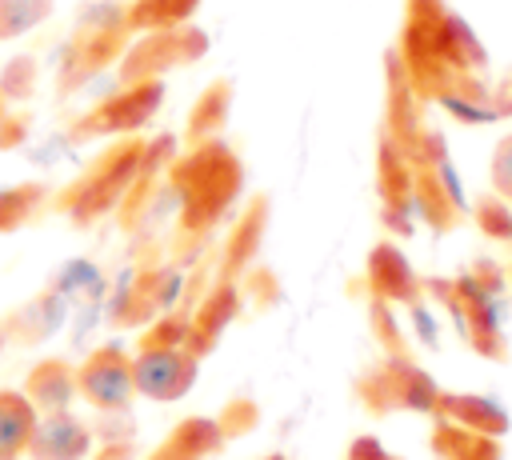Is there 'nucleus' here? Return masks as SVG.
Wrapping results in <instances>:
<instances>
[{"mask_svg": "<svg viewBox=\"0 0 512 460\" xmlns=\"http://www.w3.org/2000/svg\"><path fill=\"white\" fill-rule=\"evenodd\" d=\"M76 396H84L100 412L128 408L136 396V376L132 360L120 348H96L80 368H76Z\"/></svg>", "mask_w": 512, "mask_h": 460, "instance_id": "obj_1", "label": "nucleus"}, {"mask_svg": "<svg viewBox=\"0 0 512 460\" xmlns=\"http://www.w3.org/2000/svg\"><path fill=\"white\" fill-rule=\"evenodd\" d=\"M132 376H136V392L148 400H176L192 388L196 376V356L184 348H160L152 344L148 352H140L132 360Z\"/></svg>", "mask_w": 512, "mask_h": 460, "instance_id": "obj_2", "label": "nucleus"}, {"mask_svg": "<svg viewBox=\"0 0 512 460\" xmlns=\"http://www.w3.org/2000/svg\"><path fill=\"white\" fill-rule=\"evenodd\" d=\"M88 452V428L68 412H40L32 440H28V456L32 460H80Z\"/></svg>", "mask_w": 512, "mask_h": 460, "instance_id": "obj_3", "label": "nucleus"}, {"mask_svg": "<svg viewBox=\"0 0 512 460\" xmlns=\"http://www.w3.org/2000/svg\"><path fill=\"white\" fill-rule=\"evenodd\" d=\"M24 396L32 400L36 412H60V408H68V400L76 396V368H68L64 360L36 364Z\"/></svg>", "mask_w": 512, "mask_h": 460, "instance_id": "obj_4", "label": "nucleus"}, {"mask_svg": "<svg viewBox=\"0 0 512 460\" xmlns=\"http://www.w3.org/2000/svg\"><path fill=\"white\" fill-rule=\"evenodd\" d=\"M36 420H40V412L32 408V400H28L24 392L4 388V392H0V452H4V456L28 452V440H32Z\"/></svg>", "mask_w": 512, "mask_h": 460, "instance_id": "obj_5", "label": "nucleus"}, {"mask_svg": "<svg viewBox=\"0 0 512 460\" xmlns=\"http://www.w3.org/2000/svg\"><path fill=\"white\" fill-rule=\"evenodd\" d=\"M52 12V0H0V40L24 36Z\"/></svg>", "mask_w": 512, "mask_h": 460, "instance_id": "obj_6", "label": "nucleus"}, {"mask_svg": "<svg viewBox=\"0 0 512 460\" xmlns=\"http://www.w3.org/2000/svg\"><path fill=\"white\" fill-rule=\"evenodd\" d=\"M488 176H492V188L496 196H504L512 204V132L504 140H496L492 148V164H488Z\"/></svg>", "mask_w": 512, "mask_h": 460, "instance_id": "obj_7", "label": "nucleus"}, {"mask_svg": "<svg viewBox=\"0 0 512 460\" xmlns=\"http://www.w3.org/2000/svg\"><path fill=\"white\" fill-rule=\"evenodd\" d=\"M0 116H4V92H0Z\"/></svg>", "mask_w": 512, "mask_h": 460, "instance_id": "obj_8", "label": "nucleus"}, {"mask_svg": "<svg viewBox=\"0 0 512 460\" xmlns=\"http://www.w3.org/2000/svg\"><path fill=\"white\" fill-rule=\"evenodd\" d=\"M0 460H20V456H4V452H0Z\"/></svg>", "mask_w": 512, "mask_h": 460, "instance_id": "obj_9", "label": "nucleus"}, {"mask_svg": "<svg viewBox=\"0 0 512 460\" xmlns=\"http://www.w3.org/2000/svg\"><path fill=\"white\" fill-rule=\"evenodd\" d=\"M0 344H4V328H0Z\"/></svg>", "mask_w": 512, "mask_h": 460, "instance_id": "obj_10", "label": "nucleus"}]
</instances>
